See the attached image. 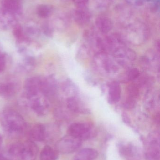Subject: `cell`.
I'll return each instance as SVG.
<instances>
[{
  "instance_id": "cell-23",
  "label": "cell",
  "mask_w": 160,
  "mask_h": 160,
  "mask_svg": "<svg viewBox=\"0 0 160 160\" xmlns=\"http://www.w3.org/2000/svg\"><path fill=\"white\" fill-rule=\"evenodd\" d=\"M127 98L136 100L140 94L139 88L135 83L132 84L127 88Z\"/></svg>"
},
{
  "instance_id": "cell-30",
  "label": "cell",
  "mask_w": 160,
  "mask_h": 160,
  "mask_svg": "<svg viewBox=\"0 0 160 160\" xmlns=\"http://www.w3.org/2000/svg\"><path fill=\"white\" fill-rule=\"evenodd\" d=\"M76 7L86 6L89 0H71Z\"/></svg>"
},
{
  "instance_id": "cell-17",
  "label": "cell",
  "mask_w": 160,
  "mask_h": 160,
  "mask_svg": "<svg viewBox=\"0 0 160 160\" xmlns=\"http://www.w3.org/2000/svg\"><path fill=\"white\" fill-rule=\"evenodd\" d=\"M142 62L143 64L147 68L153 66L155 68L159 67V58L157 54L154 51H149L147 55L142 58Z\"/></svg>"
},
{
  "instance_id": "cell-32",
  "label": "cell",
  "mask_w": 160,
  "mask_h": 160,
  "mask_svg": "<svg viewBox=\"0 0 160 160\" xmlns=\"http://www.w3.org/2000/svg\"><path fill=\"white\" fill-rule=\"evenodd\" d=\"M129 4L133 6H141L144 3V0H126Z\"/></svg>"
},
{
  "instance_id": "cell-2",
  "label": "cell",
  "mask_w": 160,
  "mask_h": 160,
  "mask_svg": "<svg viewBox=\"0 0 160 160\" xmlns=\"http://www.w3.org/2000/svg\"><path fill=\"white\" fill-rule=\"evenodd\" d=\"M3 125L7 133L12 137L20 136L25 128L23 118L14 112H8L4 115Z\"/></svg>"
},
{
  "instance_id": "cell-15",
  "label": "cell",
  "mask_w": 160,
  "mask_h": 160,
  "mask_svg": "<svg viewBox=\"0 0 160 160\" xmlns=\"http://www.w3.org/2000/svg\"><path fill=\"white\" fill-rule=\"evenodd\" d=\"M121 88L119 83L116 81L111 83L109 87V101L112 103H116L121 98Z\"/></svg>"
},
{
  "instance_id": "cell-37",
  "label": "cell",
  "mask_w": 160,
  "mask_h": 160,
  "mask_svg": "<svg viewBox=\"0 0 160 160\" xmlns=\"http://www.w3.org/2000/svg\"><path fill=\"white\" fill-rule=\"evenodd\" d=\"M144 1H148V2H149V1H152V0H144Z\"/></svg>"
},
{
  "instance_id": "cell-8",
  "label": "cell",
  "mask_w": 160,
  "mask_h": 160,
  "mask_svg": "<svg viewBox=\"0 0 160 160\" xmlns=\"http://www.w3.org/2000/svg\"><path fill=\"white\" fill-rule=\"evenodd\" d=\"M117 148L120 156L126 160H142L140 149L132 143H119Z\"/></svg>"
},
{
  "instance_id": "cell-29",
  "label": "cell",
  "mask_w": 160,
  "mask_h": 160,
  "mask_svg": "<svg viewBox=\"0 0 160 160\" xmlns=\"http://www.w3.org/2000/svg\"><path fill=\"white\" fill-rule=\"evenodd\" d=\"M14 33L15 37L18 39H21L23 38V32L22 29L20 26H17L15 27Z\"/></svg>"
},
{
  "instance_id": "cell-19",
  "label": "cell",
  "mask_w": 160,
  "mask_h": 160,
  "mask_svg": "<svg viewBox=\"0 0 160 160\" xmlns=\"http://www.w3.org/2000/svg\"><path fill=\"white\" fill-rule=\"evenodd\" d=\"M40 157L41 160H57L58 152L51 147L46 145L41 150Z\"/></svg>"
},
{
  "instance_id": "cell-1",
  "label": "cell",
  "mask_w": 160,
  "mask_h": 160,
  "mask_svg": "<svg viewBox=\"0 0 160 160\" xmlns=\"http://www.w3.org/2000/svg\"><path fill=\"white\" fill-rule=\"evenodd\" d=\"M125 35L123 37L130 42L133 44H141L148 38L149 31L147 26L143 22L136 20H132L124 24Z\"/></svg>"
},
{
  "instance_id": "cell-31",
  "label": "cell",
  "mask_w": 160,
  "mask_h": 160,
  "mask_svg": "<svg viewBox=\"0 0 160 160\" xmlns=\"http://www.w3.org/2000/svg\"><path fill=\"white\" fill-rule=\"evenodd\" d=\"M5 65V59L4 55L3 53L0 52V72L3 70Z\"/></svg>"
},
{
  "instance_id": "cell-7",
  "label": "cell",
  "mask_w": 160,
  "mask_h": 160,
  "mask_svg": "<svg viewBox=\"0 0 160 160\" xmlns=\"http://www.w3.org/2000/svg\"><path fill=\"white\" fill-rule=\"evenodd\" d=\"M114 58L121 66L126 67L136 59V53L126 45L117 47L112 51Z\"/></svg>"
},
{
  "instance_id": "cell-9",
  "label": "cell",
  "mask_w": 160,
  "mask_h": 160,
  "mask_svg": "<svg viewBox=\"0 0 160 160\" xmlns=\"http://www.w3.org/2000/svg\"><path fill=\"white\" fill-rule=\"evenodd\" d=\"M72 16L74 21L78 25L84 26L90 22L92 19V14L87 6L76 7Z\"/></svg>"
},
{
  "instance_id": "cell-27",
  "label": "cell",
  "mask_w": 160,
  "mask_h": 160,
  "mask_svg": "<svg viewBox=\"0 0 160 160\" xmlns=\"http://www.w3.org/2000/svg\"><path fill=\"white\" fill-rule=\"evenodd\" d=\"M14 92V87L12 84H8L0 86V94L10 95Z\"/></svg>"
},
{
  "instance_id": "cell-16",
  "label": "cell",
  "mask_w": 160,
  "mask_h": 160,
  "mask_svg": "<svg viewBox=\"0 0 160 160\" xmlns=\"http://www.w3.org/2000/svg\"><path fill=\"white\" fill-rule=\"evenodd\" d=\"M144 103L147 109H154L159 104V95L153 90L148 91L145 97Z\"/></svg>"
},
{
  "instance_id": "cell-20",
  "label": "cell",
  "mask_w": 160,
  "mask_h": 160,
  "mask_svg": "<svg viewBox=\"0 0 160 160\" xmlns=\"http://www.w3.org/2000/svg\"><path fill=\"white\" fill-rule=\"evenodd\" d=\"M42 82L40 80L36 78L31 79L26 84V91L31 96H34L38 91L41 89Z\"/></svg>"
},
{
  "instance_id": "cell-35",
  "label": "cell",
  "mask_w": 160,
  "mask_h": 160,
  "mask_svg": "<svg viewBox=\"0 0 160 160\" xmlns=\"http://www.w3.org/2000/svg\"><path fill=\"white\" fill-rule=\"evenodd\" d=\"M0 160H5L4 158L1 154H0Z\"/></svg>"
},
{
  "instance_id": "cell-25",
  "label": "cell",
  "mask_w": 160,
  "mask_h": 160,
  "mask_svg": "<svg viewBox=\"0 0 160 160\" xmlns=\"http://www.w3.org/2000/svg\"><path fill=\"white\" fill-rule=\"evenodd\" d=\"M65 91L68 95H70V97L76 96L77 93L76 86L70 81H67L65 83Z\"/></svg>"
},
{
  "instance_id": "cell-36",
  "label": "cell",
  "mask_w": 160,
  "mask_h": 160,
  "mask_svg": "<svg viewBox=\"0 0 160 160\" xmlns=\"http://www.w3.org/2000/svg\"><path fill=\"white\" fill-rule=\"evenodd\" d=\"M58 1H61L62 2H67L70 1H71V0H58Z\"/></svg>"
},
{
  "instance_id": "cell-34",
  "label": "cell",
  "mask_w": 160,
  "mask_h": 160,
  "mask_svg": "<svg viewBox=\"0 0 160 160\" xmlns=\"http://www.w3.org/2000/svg\"><path fill=\"white\" fill-rule=\"evenodd\" d=\"M3 138H2V136H1V134H0V147L1 146L2 143H3Z\"/></svg>"
},
{
  "instance_id": "cell-24",
  "label": "cell",
  "mask_w": 160,
  "mask_h": 160,
  "mask_svg": "<svg viewBox=\"0 0 160 160\" xmlns=\"http://www.w3.org/2000/svg\"><path fill=\"white\" fill-rule=\"evenodd\" d=\"M22 146V143L17 142L11 144L8 150V152L10 155L13 157L19 158Z\"/></svg>"
},
{
  "instance_id": "cell-3",
  "label": "cell",
  "mask_w": 160,
  "mask_h": 160,
  "mask_svg": "<svg viewBox=\"0 0 160 160\" xmlns=\"http://www.w3.org/2000/svg\"><path fill=\"white\" fill-rule=\"evenodd\" d=\"M94 62L101 73L107 76H113L118 72L120 66L114 58L105 52L97 53L94 57Z\"/></svg>"
},
{
  "instance_id": "cell-13",
  "label": "cell",
  "mask_w": 160,
  "mask_h": 160,
  "mask_svg": "<svg viewBox=\"0 0 160 160\" xmlns=\"http://www.w3.org/2000/svg\"><path fill=\"white\" fill-rule=\"evenodd\" d=\"M2 7L6 15H16L21 9V0H3Z\"/></svg>"
},
{
  "instance_id": "cell-22",
  "label": "cell",
  "mask_w": 160,
  "mask_h": 160,
  "mask_svg": "<svg viewBox=\"0 0 160 160\" xmlns=\"http://www.w3.org/2000/svg\"><path fill=\"white\" fill-rule=\"evenodd\" d=\"M114 0H93L94 7L100 11H104L108 9Z\"/></svg>"
},
{
  "instance_id": "cell-18",
  "label": "cell",
  "mask_w": 160,
  "mask_h": 160,
  "mask_svg": "<svg viewBox=\"0 0 160 160\" xmlns=\"http://www.w3.org/2000/svg\"><path fill=\"white\" fill-rule=\"evenodd\" d=\"M30 137L37 142H42L46 138V129L43 125H35L30 131Z\"/></svg>"
},
{
  "instance_id": "cell-21",
  "label": "cell",
  "mask_w": 160,
  "mask_h": 160,
  "mask_svg": "<svg viewBox=\"0 0 160 160\" xmlns=\"http://www.w3.org/2000/svg\"><path fill=\"white\" fill-rule=\"evenodd\" d=\"M36 11L39 16L45 18L51 16L53 13L54 8L49 5L41 4L37 7Z\"/></svg>"
},
{
  "instance_id": "cell-6",
  "label": "cell",
  "mask_w": 160,
  "mask_h": 160,
  "mask_svg": "<svg viewBox=\"0 0 160 160\" xmlns=\"http://www.w3.org/2000/svg\"><path fill=\"white\" fill-rule=\"evenodd\" d=\"M82 142L80 139L68 134L58 141L56 144V149L58 153L71 154L81 147Z\"/></svg>"
},
{
  "instance_id": "cell-33",
  "label": "cell",
  "mask_w": 160,
  "mask_h": 160,
  "mask_svg": "<svg viewBox=\"0 0 160 160\" xmlns=\"http://www.w3.org/2000/svg\"><path fill=\"white\" fill-rule=\"evenodd\" d=\"M156 48L157 50V51H160V41L159 40H157L156 43Z\"/></svg>"
},
{
  "instance_id": "cell-11",
  "label": "cell",
  "mask_w": 160,
  "mask_h": 160,
  "mask_svg": "<svg viewBox=\"0 0 160 160\" xmlns=\"http://www.w3.org/2000/svg\"><path fill=\"white\" fill-rule=\"evenodd\" d=\"M95 24L98 31L103 35L110 32L113 27L112 21L106 15L98 16L96 19Z\"/></svg>"
},
{
  "instance_id": "cell-28",
  "label": "cell",
  "mask_w": 160,
  "mask_h": 160,
  "mask_svg": "<svg viewBox=\"0 0 160 160\" xmlns=\"http://www.w3.org/2000/svg\"><path fill=\"white\" fill-rule=\"evenodd\" d=\"M136 100L127 98L124 103V107L127 109H132L136 105Z\"/></svg>"
},
{
  "instance_id": "cell-14",
  "label": "cell",
  "mask_w": 160,
  "mask_h": 160,
  "mask_svg": "<svg viewBox=\"0 0 160 160\" xmlns=\"http://www.w3.org/2000/svg\"><path fill=\"white\" fill-rule=\"evenodd\" d=\"M97 150L93 148H83L74 156L73 160H95L98 157Z\"/></svg>"
},
{
  "instance_id": "cell-5",
  "label": "cell",
  "mask_w": 160,
  "mask_h": 160,
  "mask_svg": "<svg viewBox=\"0 0 160 160\" xmlns=\"http://www.w3.org/2000/svg\"><path fill=\"white\" fill-rule=\"evenodd\" d=\"M68 134L82 141L92 139L96 135L95 127L90 122H76L69 128Z\"/></svg>"
},
{
  "instance_id": "cell-12",
  "label": "cell",
  "mask_w": 160,
  "mask_h": 160,
  "mask_svg": "<svg viewBox=\"0 0 160 160\" xmlns=\"http://www.w3.org/2000/svg\"><path fill=\"white\" fill-rule=\"evenodd\" d=\"M67 105L70 111L76 113H88V109L80 99L76 96L69 97L67 100Z\"/></svg>"
},
{
  "instance_id": "cell-10",
  "label": "cell",
  "mask_w": 160,
  "mask_h": 160,
  "mask_svg": "<svg viewBox=\"0 0 160 160\" xmlns=\"http://www.w3.org/2000/svg\"><path fill=\"white\" fill-rule=\"evenodd\" d=\"M38 153V148L32 141L22 143L19 158L22 160H36Z\"/></svg>"
},
{
  "instance_id": "cell-26",
  "label": "cell",
  "mask_w": 160,
  "mask_h": 160,
  "mask_svg": "<svg viewBox=\"0 0 160 160\" xmlns=\"http://www.w3.org/2000/svg\"><path fill=\"white\" fill-rule=\"evenodd\" d=\"M140 75L141 73L139 69L137 68H132L128 71L125 77H126V81H134L140 77Z\"/></svg>"
},
{
  "instance_id": "cell-4",
  "label": "cell",
  "mask_w": 160,
  "mask_h": 160,
  "mask_svg": "<svg viewBox=\"0 0 160 160\" xmlns=\"http://www.w3.org/2000/svg\"><path fill=\"white\" fill-rule=\"evenodd\" d=\"M146 160H160V135L158 131L149 133L143 141Z\"/></svg>"
}]
</instances>
